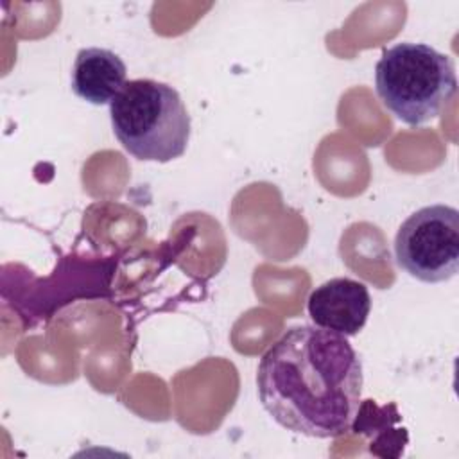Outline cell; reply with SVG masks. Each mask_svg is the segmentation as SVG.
<instances>
[{
    "instance_id": "cell-2",
    "label": "cell",
    "mask_w": 459,
    "mask_h": 459,
    "mask_svg": "<svg viewBox=\"0 0 459 459\" xmlns=\"http://www.w3.org/2000/svg\"><path fill=\"white\" fill-rule=\"evenodd\" d=\"M120 145L142 161L167 163L185 154L190 115L178 90L154 79H133L109 104Z\"/></svg>"
},
{
    "instance_id": "cell-3",
    "label": "cell",
    "mask_w": 459,
    "mask_h": 459,
    "mask_svg": "<svg viewBox=\"0 0 459 459\" xmlns=\"http://www.w3.org/2000/svg\"><path fill=\"white\" fill-rule=\"evenodd\" d=\"M375 88L384 108L400 122L423 126L454 99L455 66L427 43L402 41L382 52L375 66Z\"/></svg>"
},
{
    "instance_id": "cell-5",
    "label": "cell",
    "mask_w": 459,
    "mask_h": 459,
    "mask_svg": "<svg viewBox=\"0 0 459 459\" xmlns=\"http://www.w3.org/2000/svg\"><path fill=\"white\" fill-rule=\"evenodd\" d=\"M307 308L316 326L350 337L364 328L371 312V296L362 281L332 278L310 292Z\"/></svg>"
},
{
    "instance_id": "cell-6",
    "label": "cell",
    "mask_w": 459,
    "mask_h": 459,
    "mask_svg": "<svg viewBox=\"0 0 459 459\" xmlns=\"http://www.w3.org/2000/svg\"><path fill=\"white\" fill-rule=\"evenodd\" d=\"M127 75L126 63L109 48L86 47L75 56L72 66V90L82 100L102 106L120 93Z\"/></svg>"
},
{
    "instance_id": "cell-1",
    "label": "cell",
    "mask_w": 459,
    "mask_h": 459,
    "mask_svg": "<svg viewBox=\"0 0 459 459\" xmlns=\"http://www.w3.org/2000/svg\"><path fill=\"white\" fill-rule=\"evenodd\" d=\"M362 362L337 332L289 328L260 359L258 398L287 430L328 439L346 434L359 412Z\"/></svg>"
},
{
    "instance_id": "cell-4",
    "label": "cell",
    "mask_w": 459,
    "mask_h": 459,
    "mask_svg": "<svg viewBox=\"0 0 459 459\" xmlns=\"http://www.w3.org/2000/svg\"><path fill=\"white\" fill-rule=\"evenodd\" d=\"M394 260L412 278L441 283L459 271V212L430 204L411 213L396 231Z\"/></svg>"
}]
</instances>
